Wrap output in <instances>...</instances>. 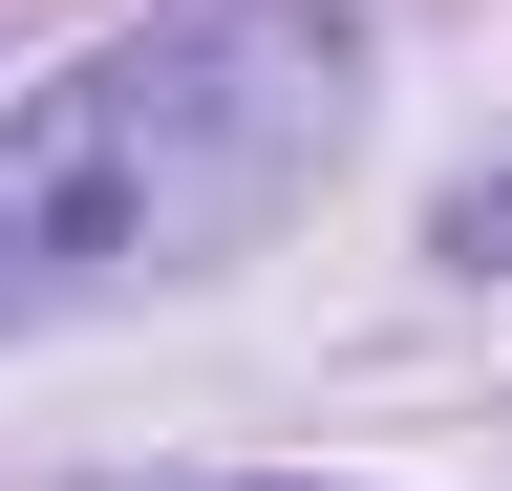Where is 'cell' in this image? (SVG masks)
Masks as SVG:
<instances>
[{
    "instance_id": "6da1fadb",
    "label": "cell",
    "mask_w": 512,
    "mask_h": 491,
    "mask_svg": "<svg viewBox=\"0 0 512 491\" xmlns=\"http://www.w3.org/2000/svg\"><path fill=\"white\" fill-rule=\"evenodd\" d=\"M363 129V43L299 22V0H214V22L86 43L64 86L0 107V342L64 321V299L192 278L235 235H278Z\"/></svg>"
},
{
    "instance_id": "7a4b0ae2",
    "label": "cell",
    "mask_w": 512,
    "mask_h": 491,
    "mask_svg": "<svg viewBox=\"0 0 512 491\" xmlns=\"http://www.w3.org/2000/svg\"><path fill=\"white\" fill-rule=\"evenodd\" d=\"M448 257H470V278H491V257H512V193H470V214H448Z\"/></svg>"
}]
</instances>
